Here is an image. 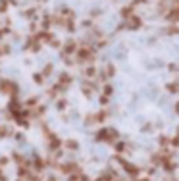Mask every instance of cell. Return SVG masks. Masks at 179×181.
<instances>
[{
	"label": "cell",
	"mask_w": 179,
	"mask_h": 181,
	"mask_svg": "<svg viewBox=\"0 0 179 181\" xmlns=\"http://www.w3.org/2000/svg\"><path fill=\"white\" fill-rule=\"evenodd\" d=\"M50 71H54V66H52V64H46V66H44V69L40 71V75H43V77H48Z\"/></svg>",
	"instance_id": "5b68a950"
},
{
	"label": "cell",
	"mask_w": 179,
	"mask_h": 181,
	"mask_svg": "<svg viewBox=\"0 0 179 181\" xmlns=\"http://www.w3.org/2000/svg\"><path fill=\"white\" fill-rule=\"evenodd\" d=\"M33 81L39 83V85H43V83H44V77L40 75V73H35V75H33Z\"/></svg>",
	"instance_id": "52a82bcc"
},
{
	"label": "cell",
	"mask_w": 179,
	"mask_h": 181,
	"mask_svg": "<svg viewBox=\"0 0 179 181\" xmlns=\"http://www.w3.org/2000/svg\"><path fill=\"white\" fill-rule=\"evenodd\" d=\"M8 164H10V158L8 156H0V168H6Z\"/></svg>",
	"instance_id": "8992f818"
},
{
	"label": "cell",
	"mask_w": 179,
	"mask_h": 181,
	"mask_svg": "<svg viewBox=\"0 0 179 181\" xmlns=\"http://www.w3.org/2000/svg\"><path fill=\"white\" fill-rule=\"evenodd\" d=\"M73 50H75V43H73V41H67V43H66V46H64V52L71 54Z\"/></svg>",
	"instance_id": "277c9868"
},
{
	"label": "cell",
	"mask_w": 179,
	"mask_h": 181,
	"mask_svg": "<svg viewBox=\"0 0 179 181\" xmlns=\"http://www.w3.org/2000/svg\"><path fill=\"white\" fill-rule=\"evenodd\" d=\"M58 168H60V171H62V173H66V175H77L79 173V166L75 164V162H64V164H58Z\"/></svg>",
	"instance_id": "6da1fadb"
},
{
	"label": "cell",
	"mask_w": 179,
	"mask_h": 181,
	"mask_svg": "<svg viewBox=\"0 0 179 181\" xmlns=\"http://www.w3.org/2000/svg\"><path fill=\"white\" fill-rule=\"evenodd\" d=\"M56 108H58V110H66V100L60 98V100L56 102Z\"/></svg>",
	"instance_id": "ba28073f"
},
{
	"label": "cell",
	"mask_w": 179,
	"mask_h": 181,
	"mask_svg": "<svg viewBox=\"0 0 179 181\" xmlns=\"http://www.w3.org/2000/svg\"><path fill=\"white\" fill-rule=\"evenodd\" d=\"M0 92H2V95L16 96L17 95V85L12 83V81H8V79H0Z\"/></svg>",
	"instance_id": "7a4b0ae2"
},
{
	"label": "cell",
	"mask_w": 179,
	"mask_h": 181,
	"mask_svg": "<svg viewBox=\"0 0 179 181\" xmlns=\"http://www.w3.org/2000/svg\"><path fill=\"white\" fill-rule=\"evenodd\" d=\"M64 146H66V148H70V150H77V148H79V143H77V141H73V139H67V141L64 143Z\"/></svg>",
	"instance_id": "3957f363"
}]
</instances>
